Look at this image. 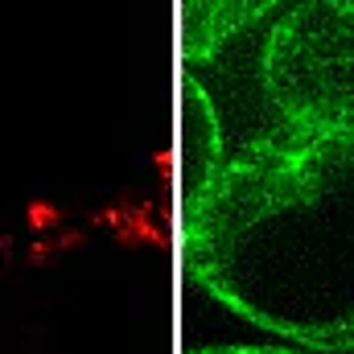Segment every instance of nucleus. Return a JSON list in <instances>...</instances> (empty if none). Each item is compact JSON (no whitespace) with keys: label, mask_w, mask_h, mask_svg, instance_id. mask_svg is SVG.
I'll return each mask as SVG.
<instances>
[{"label":"nucleus","mask_w":354,"mask_h":354,"mask_svg":"<svg viewBox=\"0 0 354 354\" xmlns=\"http://www.w3.org/2000/svg\"><path fill=\"white\" fill-rule=\"evenodd\" d=\"M185 276L284 346L354 354V132L264 136L181 198Z\"/></svg>","instance_id":"f257e3e1"},{"label":"nucleus","mask_w":354,"mask_h":354,"mask_svg":"<svg viewBox=\"0 0 354 354\" xmlns=\"http://www.w3.org/2000/svg\"><path fill=\"white\" fill-rule=\"evenodd\" d=\"M248 140L354 132V0H297L256 50ZM239 145V149H243Z\"/></svg>","instance_id":"f03ea898"},{"label":"nucleus","mask_w":354,"mask_h":354,"mask_svg":"<svg viewBox=\"0 0 354 354\" xmlns=\"http://www.w3.org/2000/svg\"><path fill=\"white\" fill-rule=\"evenodd\" d=\"M284 0H181V58L185 66L214 62L248 29L276 12Z\"/></svg>","instance_id":"7ed1b4c3"},{"label":"nucleus","mask_w":354,"mask_h":354,"mask_svg":"<svg viewBox=\"0 0 354 354\" xmlns=\"http://www.w3.org/2000/svg\"><path fill=\"white\" fill-rule=\"evenodd\" d=\"M189 354H313V351L272 342V346H198V351H189Z\"/></svg>","instance_id":"20e7f679"}]
</instances>
